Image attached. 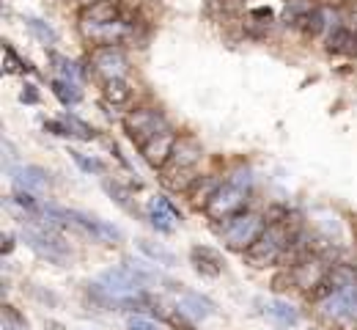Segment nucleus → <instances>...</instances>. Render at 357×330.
Returning <instances> with one entry per match:
<instances>
[{
	"mask_svg": "<svg viewBox=\"0 0 357 330\" xmlns=\"http://www.w3.org/2000/svg\"><path fill=\"white\" fill-rule=\"evenodd\" d=\"M204 160V146L195 135H178V143L171 154V160L165 163V168L160 171V182L162 188L171 193H190V188L198 182V165Z\"/></svg>",
	"mask_w": 357,
	"mask_h": 330,
	"instance_id": "1",
	"label": "nucleus"
},
{
	"mask_svg": "<svg viewBox=\"0 0 357 330\" xmlns=\"http://www.w3.org/2000/svg\"><path fill=\"white\" fill-rule=\"evenodd\" d=\"M45 218L52 223V226H66V229H72V232H80V234L93 237L96 242H105V245H116V242H121V229H116L113 223L99 220V218H93V215L77 212V209L47 207Z\"/></svg>",
	"mask_w": 357,
	"mask_h": 330,
	"instance_id": "2",
	"label": "nucleus"
},
{
	"mask_svg": "<svg viewBox=\"0 0 357 330\" xmlns=\"http://www.w3.org/2000/svg\"><path fill=\"white\" fill-rule=\"evenodd\" d=\"M300 234L294 226H289V218L280 220V223H269L267 232L253 242V248L245 250V262L250 267H269V264H278L283 250L291 245V239Z\"/></svg>",
	"mask_w": 357,
	"mask_h": 330,
	"instance_id": "3",
	"label": "nucleus"
},
{
	"mask_svg": "<svg viewBox=\"0 0 357 330\" xmlns=\"http://www.w3.org/2000/svg\"><path fill=\"white\" fill-rule=\"evenodd\" d=\"M267 226H269L267 218H261L259 212L245 209V212H239V215L228 218L225 223H220V226H218V234H220V239L225 242V248L245 253L248 248H253V242H256L259 237L267 232Z\"/></svg>",
	"mask_w": 357,
	"mask_h": 330,
	"instance_id": "4",
	"label": "nucleus"
},
{
	"mask_svg": "<svg viewBox=\"0 0 357 330\" xmlns=\"http://www.w3.org/2000/svg\"><path fill=\"white\" fill-rule=\"evenodd\" d=\"M168 119L160 107H135L124 116V133L127 138L140 149L143 143H149L154 135H160L162 130H168Z\"/></svg>",
	"mask_w": 357,
	"mask_h": 330,
	"instance_id": "5",
	"label": "nucleus"
},
{
	"mask_svg": "<svg viewBox=\"0 0 357 330\" xmlns=\"http://www.w3.org/2000/svg\"><path fill=\"white\" fill-rule=\"evenodd\" d=\"M319 314L338 330H357V283L319 303Z\"/></svg>",
	"mask_w": 357,
	"mask_h": 330,
	"instance_id": "6",
	"label": "nucleus"
},
{
	"mask_svg": "<svg viewBox=\"0 0 357 330\" xmlns=\"http://www.w3.org/2000/svg\"><path fill=\"white\" fill-rule=\"evenodd\" d=\"M248 198H250V188L245 185H236V182H228L225 179L223 188L218 190V195L212 198V204L206 207V218L215 220V223H225L228 218L245 212L248 207Z\"/></svg>",
	"mask_w": 357,
	"mask_h": 330,
	"instance_id": "7",
	"label": "nucleus"
},
{
	"mask_svg": "<svg viewBox=\"0 0 357 330\" xmlns=\"http://www.w3.org/2000/svg\"><path fill=\"white\" fill-rule=\"evenodd\" d=\"M22 239H25V245H28L31 250H36L42 259L52 262V264H66V262L72 259L69 245L58 234L47 232V229H31V226H28V229H22Z\"/></svg>",
	"mask_w": 357,
	"mask_h": 330,
	"instance_id": "8",
	"label": "nucleus"
},
{
	"mask_svg": "<svg viewBox=\"0 0 357 330\" xmlns=\"http://www.w3.org/2000/svg\"><path fill=\"white\" fill-rule=\"evenodd\" d=\"M89 66L93 75H99L102 80H113V77H124L130 69V58L121 47H93L89 55Z\"/></svg>",
	"mask_w": 357,
	"mask_h": 330,
	"instance_id": "9",
	"label": "nucleus"
},
{
	"mask_svg": "<svg viewBox=\"0 0 357 330\" xmlns=\"http://www.w3.org/2000/svg\"><path fill=\"white\" fill-rule=\"evenodd\" d=\"M176 143H178V133L174 130V127H168V130H162L160 135H154L149 143H143V146H140V157L146 160V165H149V168L162 171V168H165V163L171 160V154H174Z\"/></svg>",
	"mask_w": 357,
	"mask_h": 330,
	"instance_id": "10",
	"label": "nucleus"
},
{
	"mask_svg": "<svg viewBox=\"0 0 357 330\" xmlns=\"http://www.w3.org/2000/svg\"><path fill=\"white\" fill-rule=\"evenodd\" d=\"M146 218H149L151 229H157L160 234H171L178 223H181V212H178L168 198H162V195L149 198V204H146Z\"/></svg>",
	"mask_w": 357,
	"mask_h": 330,
	"instance_id": "11",
	"label": "nucleus"
},
{
	"mask_svg": "<svg viewBox=\"0 0 357 330\" xmlns=\"http://www.w3.org/2000/svg\"><path fill=\"white\" fill-rule=\"evenodd\" d=\"M327 270H330L327 259H324L321 253H311L308 259H303L300 264H294V267H291V276H294V286H297V289H303V292L308 294L313 286H319V283L324 281Z\"/></svg>",
	"mask_w": 357,
	"mask_h": 330,
	"instance_id": "12",
	"label": "nucleus"
},
{
	"mask_svg": "<svg viewBox=\"0 0 357 330\" xmlns=\"http://www.w3.org/2000/svg\"><path fill=\"white\" fill-rule=\"evenodd\" d=\"M190 262H192L195 273L204 276V278H218L225 267L220 250H215L209 245H192L190 248Z\"/></svg>",
	"mask_w": 357,
	"mask_h": 330,
	"instance_id": "13",
	"label": "nucleus"
},
{
	"mask_svg": "<svg viewBox=\"0 0 357 330\" xmlns=\"http://www.w3.org/2000/svg\"><path fill=\"white\" fill-rule=\"evenodd\" d=\"M220 188H223V179H220L218 174H204V177H198V182L190 188L187 198H190V204H192L195 209H204V212H206V207L212 204V198L218 195Z\"/></svg>",
	"mask_w": 357,
	"mask_h": 330,
	"instance_id": "14",
	"label": "nucleus"
},
{
	"mask_svg": "<svg viewBox=\"0 0 357 330\" xmlns=\"http://www.w3.org/2000/svg\"><path fill=\"white\" fill-rule=\"evenodd\" d=\"M11 182L17 190H28V193H39L50 185V174L39 165H17L11 171Z\"/></svg>",
	"mask_w": 357,
	"mask_h": 330,
	"instance_id": "15",
	"label": "nucleus"
},
{
	"mask_svg": "<svg viewBox=\"0 0 357 330\" xmlns=\"http://www.w3.org/2000/svg\"><path fill=\"white\" fill-rule=\"evenodd\" d=\"M327 52L330 55H357V28L335 25L327 33Z\"/></svg>",
	"mask_w": 357,
	"mask_h": 330,
	"instance_id": "16",
	"label": "nucleus"
},
{
	"mask_svg": "<svg viewBox=\"0 0 357 330\" xmlns=\"http://www.w3.org/2000/svg\"><path fill=\"white\" fill-rule=\"evenodd\" d=\"M176 308L184 317H192V320H206V317L215 314V303H212L209 297L198 294V292H184V294L178 297Z\"/></svg>",
	"mask_w": 357,
	"mask_h": 330,
	"instance_id": "17",
	"label": "nucleus"
},
{
	"mask_svg": "<svg viewBox=\"0 0 357 330\" xmlns=\"http://www.w3.org/2000/svg\"><path fill=\"white\" fill-rule=\"evenodd\" d=\"M102 94L113 107H124L132 102V86L127 77H113V80H102Z\"/></svg>",
	"mask_w": 357,
	"mask_h": 330,
	"instance_id": "18",
	"label": "nucleus"
},
{
	"mask_svg": "<svg viewBox=\"0 0 357 330\" xmlns=\"http://www.w3.org/2000/svg\"><path fill=\"white\" fill-rule=\"evenodd\" d=\"M313 8H319L316 0H286V3H283V22L300 28V22L311 14Z\"/></svg>",
	"mask_w": 357,
	"mask_h": 330,
	"instance_id": "19",
	"label": "nucleus"
},
{
	"mask_svg": "<svg viewBox=\"0 0 357 330\" xmlns=\"http://www.w3.org/2000/svg\"><path fill=\"white\" fill-rule=\"evenodd\" d=\"M264 311H267L275 322H280V325H286V328H294V325L300 322V311H297L291 303H286V300H272V303L264 306Z\"/></svg>",
	"mask_w": 357,
	"mask_h": 330,
	"instance_id": "20",
	"label": "nucleus"
},
{
	"mask_svg": "<svg viewBox=\"0 0 357 330\" xmlns=\"http://www.w3.org/2000/svg\"><path fill=\"white\" fill-rule=\"evenodd\" d=\"M327 25H330V22H327V11L319 6V8H313L311 14L300 22V31H303L308 39H319V36L327 31Z\"/></svg>",
	"mask_w": 357,
	"mask_h": 330,
	"instance_id": "21",
	"label": "nucleus"
},
{
	"mask_svg": "<svg viewBox=\"0 0 357 330\" xmlns=\"http://www.w3.org/2000/svg\"><path fill=\"white\" fill-rule=\"evenodd\" d=\"M50 89H52L55 99H58L61 105H66V107H72V105H77V102L83 99V91L77 89V83H69V80H61V77L52 80Z\"/></svg>",
	"mask_w": 357,
	"mask_h": 330,
	"instance_id": "22",
	"label": "nucleus"
},
{
	"mask_svg": "<svg viewBox=\"0 0 357 330\" xmlns=\"http://www.w3.org/2000/svg\"><path fill=\"white\" fill-rule=\"evenodd\" d=\"M137 248H140L151 262H157V264H165V267L176 264V256H174L171 250H165L162 245H154V242H149V239H137Z\"/></svg>",
	"mask_w": 357,
	"mask_h": 330,
	"instance_id": "23",
	"label": "nucleus"
},
{
	"mask_svg": "<svg viewBox=\"0 0 357 330\" xmlns=\"http://www.w3.org/2000/svg\"><path fill=\"white\" fill-rule=\"evenodd\" d=\"M3 69H6L8 75H14V72H33L31 61L20 58V55H17V50L11 47L8 42H3Z\"/></svg>",
	"mask_w": 357,
	"mask_h": 330,
	"instance_id": "24",
	"label": "nucleus"
},
{
	"mask_svg": "<svg viewBox=\"0 0 357 330\" xmlns=\"http://www.w3.org/2000/svg\"><path fill=\"white\" fill-rule=\"evenodd\" d=\"M25 28L42 42V45H55L58 42V33H55V28L52 25H47L45 20H36V17H28L25 20Z\"/></svg>",
	"mask_w": 357,
	"mask_h": 330,
	"instance_id": "25",
	"label": "nucleus"
},
{
	"mask_svg": "<svg viewBox=\"0 0 357 330\" xmlns=\"http://www.w3.org/2000/svg\"><path fill=\"white\" fill-rule=\"evenodd\" d=\"M72 154V160L77 163V168L83 171V174H96V177H102L105 171H107V165L99 160V157H91V154H83V151H77V149H72L69 151Z\"/></svg>",
	"mask_w": 357,
	"mask_h": 330,
	"instance_id": "26",
	"label": "nucleus"
},
{
	"mask_svg": "<svg viewBox=\"0 0 357 330\" xmlns=\"http://www.w3.org/2000/svg\"><path fill=\"white\" fill-rule=\"evenodd\" d=\"M50 61L55 63V69H58V75H61V80H69V83H77L80 80V75H83V69L75 63V61H69V58H63V55H50Z\"/></svg>",
	"mask_w": 357,
	"mask_h": 330,
	"instance_id": "27",
	"label": "nucleus"
},
{
	"mask_svg": "<svg viewBox=\"0 0 357 330\" xmlns=\"http://www.w3.org/2000/svg\"><path fill=\"white\" fill-rule=\"evenodd\" d=\"M63 121L69 124V130H72V135H75V138H80V141H93V138H96V130L91 127L89 121L77 119L75 113H63Z\"/></svg>",
	"mask_w": 357,
	"mask_h": 330,
	"instance_id": "28",
	"label": "nucleus"
},
{
	"mask_svg": "<svg viewBox=\"0 0 357 330\" xmlns=\"http://www.w3.org/2000/svg\"><path fill=\"white\" fill-rule=\"evenodd\" d=\"M105 193L119 204V207H124L127 212H135V204L130 201L132 195H130V190L124 188V185H119V182H110V179H105Z\"/></svg>",
	"mask_w": 357,
	"mask_h": 330,
	"instance_id": "29",
	"label": "nucleus"
},
{
	"mask_svg": "<svg viewBox=\"0 0 357 330\" xmlns=\"http://www.w3.org/2000/svg\"><path fill=\"white\" fill-rule=\"evenodd\" d=\"M3 328L6 330H25V317H20L11 306H3Z\"/></svg>",
	"mask_w": 357,
	"mask_h": 330,
	"instance_id": "30",
	"label": "nucleus"
},
{
	"mask_svg": "<svg viewBox=\"0 0 357 330\" xmlns=\"http://www.w3.org/2000/svg\"><path fill=\"white\" fill-rule=\"evenodd\" d=\"M11 201H14L17 207L28 209V212H36V209H39V201H36V195H33V193H28V190H17V193L11 195Z\"/></svg>",
	"mask_w": 357,
	"mask_h": 330,
	"instance_id": "31",
	"label": "nucleus"
},
{
	"mask_svg": "<svg viewBox=\"0 0 357 330\" xmlns=\"http://www.w3.org/2000/svg\"><path fill=\"white\" fill-rule=\"evenodd\" d=\"M45 133L58 135V138H72V130H69V124L63 119H50V121H45Z\"/></svg>",
	"mask_w": 357,
	"mask_h": 330,
	"instance_id": "32",
	"label": "nucleus"
},
{
	"mask_svg": "<svg viewBox=\"0 0 357 330\" xmlns=\"http://www.w3.org/2000/svg\"><path fill=\"white\" fill-rule=\"evenodd\" d=\"M289 286H294V276H291V270H283V273L272 276V289H275V292H286Z\"/></svg>",
	"mask_w": 357,
	"mask_h": 330,
	"instance_id": "33",
	"label": "nucleus"
},
{
	"mask_svg": "<svg viewBox=\"0 0 357 330\" xmlns=\"http://www.w3.org/2000/svg\"><path fill=\"white\" fill-rule=\"evenodd\" d=\"M20 102L22 105H36L39 102V89L33 83H25V89L20 91Z\"/></svg>",
	"mask_w": 357,
	"mask_h": 330,
	"instance_id": "34",
	"label": "nucleus"
},
{
	"mask_svg": "<svg viewBox=\"0 0 357 330\" xmlns=\"http://www.w3.org/2000/svg\"><path fill=\"white\" fill-rule=\"evenodd\" d=\"M250 20H259V22H272L275 20V11L269 6H259V8H250Z\"/></svg>",
	"mask_w": 357,
	"mask_h": 330,
	"instance_id": "35",
	"label": "nucleus"
},
{
	"mask_svg": "<svg viewBox=\"0 0 357 330\" xmlns=\"http://www.w3.org/2000/svg\"><path fill=\"white\" fill-rule=\"evenodd\" d=\"M127 330H160L151 320H143V317H132L127 322Z\"/></svg>",
	"mask_w": 357,
	"mask_h": 330,
	"instance_id": "36",
	"label": "nucleus"
},
{
	"mask_svg": "<svg viewBox=\"0 0 357 330\" xmlns=\"http://www.w3.org/2000/svg\"><path fill=\"white\" fill-rule=\"evenodd\" d=\"M0 250H3V256H6V253H11V250H14V237L3 234V239H0Z\"/></svg>",
	"mask_w": 357,
	"mask_h": 330,
	"instance_id": "37",
	"label": "nucleus"
}]
</instances>
